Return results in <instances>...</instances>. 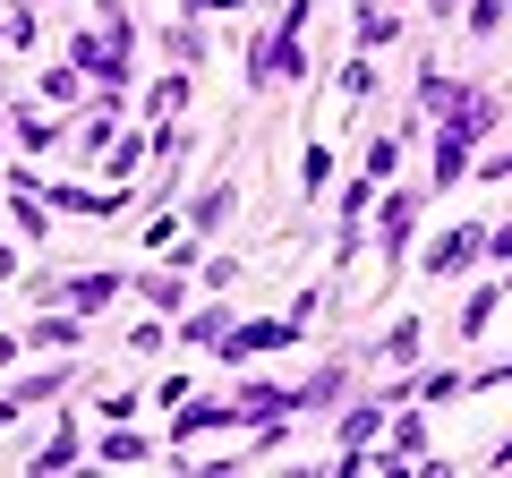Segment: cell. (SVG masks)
<instances>
[{
	"instance_id": "6da1fadb",
	"label": "cell",
	"mask_w": 512,
	"mask_h": 478,
	"mask_svg": "<svg viewBox=\"0 0 512 478\" xmlns=\"http://www.w3.org/2000/svg\"><path fill=\"white\" fill-rule=\"evenodd\" d=\"M419 205H427V188H393V205H384V274H402V257H410V222H419Z\"/></svg>"
},
{
	"instance_id": "7a4b0ae2",
	"label": "cell",
	"mask_w": 512,
	"mask_h": 478,
	"mask_svg": "<svg viewBox=\"0 0 512 478\" xmlns=\"http://www.w3.org/2000/svg\"><path fill=\"white\" fill-rule=\"evenodd\" d=\"M384 427H393V419H384V393H376V402H359V410H342V419H333V436H342V461H350V453H367Z\"/></svg>"
},
{
	"instance_id": "3957f363",
	"label": "cell",
	"mask_w": 512,
	"mask_h": 478,
	"mask_svg": "<svg viewBox=\"0 0 512 478\" xmlns=\"http://www.w3.org/2000/svg\"><path fill=\"white\" fill-rule=\"evenodd\" d=\"M470 257H487V231H478V222H461V231H444L436 248H427V274H461Z\"/></svg>"
},
{
	"instance_id": "277c9868",
	"label": "cell",
	"mask_w": 512,
	"mask_h": 478,
	"mask_svg": "<svg viewBox=\"0 0 512 478\" xmlns=\"http://www.w3.org/2000/svg\"><path fill=\"white\" fill-rule=\"evenodd\" d=\"M9 129H18V146H26V154H52L60 137H69V120H52L43 103H18V111H9Z\"/></svg>"
},
{
	"instance_id": "5b68a950",
	"label": "cell",
	"mask_w": 512,
	"mask_h": 478,
	"mask_svg": "<svg viewBox=\"0 0 512 478\" xmlns=\"http://www.w3.org/2000/svg\"><path fill=\"white\" fill-rule=\"evenodd\" d=\"M60 299H69L77 316H94V308H111V299H120V274H111V265H94V274H69V282H60Z\"/></svg>"
},
{
	"instance_id": "8992f818",
	"label": "cell",
	"mask_w": 512,
	"mask_h": 478,
	"mask_svg": "<svg viewBox=\"0 0 512 478\" xmlns=\"http://www.w3.org/2000/svg\"><path fill=\"white\" fill-rule=\"evenodd\" d=\"M137 299H146L154 316H180V308H188V282H180V257H171L163 274H137Z\"/></svg>"
},
{
	"instance_id": "52a82bcc",
	"label": "cell",
	"mask_w": 512,
	"mask_h": 478,
	"mask_svg": "<svg viewBox=\"0 0 512 478\" xmlns=\"http://www.w3.org/2000/svg\"><path fill=\"white\" fill-rule=\"evenodd\" d=\"M26 342H35V350H77V342H86V325H77V308H52V316L26 325Z\"/></svg>"
},
{
	"instance_id": "ba28073f",
	"label": "cell",
	"mask_w": 512,
	"mask_h": 478,
	"mask_svg": "<svg viewBox=\"0 0 512 478\" xmlns=\"http://www.w3.org/2000/svg\"><path fill=\"white\" fill-rule=\"evenodd\" d=\"M495 308H504V282H478V291L461 299V342H478V333L495 325Z\"/></svg>"
},
{
	"instance_id": "9c48e42d",
	"label": "cell",
	"mask_w": 512,
	"mask_h": 478,
	"mask_svg": "<svg viewBox=\"0 0 512 478\" xmlns=\"http://www.w3.org/2000/svg\"><path fill=\"white\" fill-rule=\"evenodd\" d=\"M419 350H427V325H419V316H402V325L376 342V359H393V368H402V359H419Z\"/></svg>"
},
{
	"instance_id": "30bf717a",
	"label": "cell",
	"mask_w": 512,
	"mask_h": 478,
	"mask_svg": "<svg viewBox=\"0 0 512 478\" xmlns=\"http://www.w3.org/2000/svg\"><path fill=\"white\" fill-rule=\"evenodd\" d=\"M231 205H239V188H231V180H214V188H197V205H188V222H197V231H214V222L231 214Z\"/></svg>"
},
{
	"instance_id": "8fae6325",
	"label": "cell",
	"mask_w": 512,
	"mask_h": 478,
	"mask_svg": "<svg viewBox=\"0 0 512 478\" xmlns=\"http://www.w3.org/2000/svg\"><path fill=\"white\" fill-rule=\"evenodd\" d=\"M180 342H197V350H222V342H231V308H197Z\"/></svg>"
},
{
	"instance_id": "7c38bea8",
	"label": "cell",
	"mask_w": 512,
	"mask_h": 478,
	"mask_svg": "<svg viewBox=\"0 0 512 478\" xmlns=\"http://www.w3.org/2000/svg\"><path fill=\"white\" fill-rule=\"evenodd\" d=\"M393 9H376V0H359V52H376V43H393Z\"/></svg>"
},
{
	"instance_id": "4fadbf2b",
	"label": "cell",
	"mask_w": 512,
	"mask_h": 478,
	"mask_svg": "<svg viewBox=\"0 0 512 478\" xmlns=\"http://www.w3.org/2000/svg\"><path fill=\"white\" fill-rule=\"evenodd\" d=\"M77 444H86L77 427H52V444H43V453L26 461V470H69V461H77Z\"/></svg>"
},
{
	"instance_id": "5bb4252c",
	"label": "cell",
	"mask_w": 512,
	"mask_h": 478,
	"mask_svg": "<svg viewBox=\"0 0 512 478\" xmlns=\"http://www.w3.org/2000/svg\"><path fill=\"white\" fill-rule=\"evenodd\" d=\"M188 103V77H163V86H146V120H180Z\"/></svg>"
},
{
	"instance_id": "9a60e30c",
	"label": "cell",
	"mask_w": 512,
	"mask_h": 478,
	"mask_svg": "<svg viewBox=\"0 0 512 478\" xmlns=\"http://www.w3.org/2000/svg\"><path fill=\"white\" fill-rule=\"evenodd\" d=\"M154 453V436H128V427H111L103 444H94V461H146Z\"/></svg>"
},
{
	"instance_id": "2e32d148",
	"label": "cell",
	"mask_w": 512,
	"mask_h": 478,
	"mask_svg": "<svg viewBox=\"0 0 512 478\" xmlns=\"http://www.w3.org/2000/svg\"><path fill=\"white\" fill-rule=\"evenodd\" d=\"M350 385V368H325V376H308V385H299V410H333V393Z\"/></svg>"
},
{
	"instance_id": "e0dca14e",
	"label": "cell",
	"mask_w": 512,
	"mask_h": 478,
	"mask_svg": "<svg viewBox=\"0 0 512 478\" xmlns=\"http://www.w3.org/2000/svg\"><path fill=\"white\" fill-rule=\"evenodd\" d=\"M60 385H69V368H35V376H18L9 393H18V402H52Z\"/></svg>"
},
{
	"instance_id": "ac0fdd59",
	"label": "cell",
	"mask_w": 512,
	"mask_h": 478,
	"mask_svg": "<svg viewBox=\"0 0 512 478\" xmlns=\"http://www.w3.org/2000/svg\"><path fill=\"white\" fill-rule=\"evenodd\" d=\"M393 453L419 461V453H427V419H410V410H402V419H393Z\"/></svg>"
},
{
	"instance_id": "d6986e66",
	"label": "cell",
	"mask_w": 512,
	"mask_h": 478,
	"mask_svg": "<svg viewBox=\"0 0 512 478\" xmlns=\"http://www.w3.org/2000/svg\"><path fill=\"white\" fill-rule=\"evenodd\" d=\"M342 94H350V103H359V94H376V69H367V60H359V52H350V60H342Z\"/></svg>"
},
{
	"instance_id": "ffe728a7",
	"label": "cell",
	"mask_w": 512,
	"mask_h": 478,
	"mask_svg": "<svg viewBox=\"0 0 512 478\" xmlns=\"http://www.w3.org/2000/svg\"><path fill=\"white\" fill-rule=\"evenodd\" d=\"M163 342H171V333H163V316H146V325L128 333V350H137V359H154V350H163Z\"/></svg>"
},
{
	"instance_id": "44dd1931",
	"label": "cell",
	"mask_w": 512,
	"mask_h": 478,
	"mask_svg": "<svg viewBox=\"0 0 512 478\" xmlns=\"http://www.w3.org/2000/svg\"><path fill=\"white\" fill-rule=\"evenodd\" d=\"M495 26H504V0H470V35H478V43H487V35H495Z\"/></svg>"
},
{
	"instance_id": "7402d4cb",
	"label": "cell",
	"mask_w": 512,
	"mask_h": 478,
	"mask_svg": "<svg viewBox=\"0 0 512 478\" xmlns=\"http://www.w3.org/2000/svg\"><path fill=\"white\" fill-rule=\"evenodd\" d=\"M299 180H308V188H325V180H333V154H325V146H308V163H299Z\"/></svg>"
},
{
	"instance_id": "603a6c76",
	"label": "cell",
	"mask_w": 512,
	"mask_h": 478,
	"mask_svg": "<svg viewBox=\"0 0 512 478\" xmlns=\"http://www.w3.org/2000/svg\"><path fill=\"white\" fill-rule=\"evenodd\" d=\"M214 9H222V18H231L239 0H188V18H214Z\"/></svg>"
},
{
	"instance_id": "cb8c5ba5",
	"label": "cell",
	"mask_w": 512,
	"mask_h": 478,
	"mask_svg": "<svg viewBox=\"0 0 512 478\" xmlns=\"http://www.w3.org/2000/svg\"><path fill=\"white\" fill-rule=\"evenodd\" d=\"M9 359H18V333H0V368H9Z\"/></svg>"
},
{
	"instance_id": "d4e9b609",
	"label": "cell",
	"mask_w": 512,
	"mask_h": 478,
	"mask_svg": "<svg viewBox=\"0 0 512 478\" xmlns=\"http://www.w3.org/2000/svg\"><path fill=\"white\" fill-rule=\"evenodd\" d=\"M453 9H461V0H427V18H453Z\"/></svg>"
},
{
	"instance_id": "484cf974",
	"label": "cell",
	"mask_w": 512,
	"mask_h": 478,
	"mask_svg": "<svg viewBox=\"0 0 512 478\" xmlns=\"http://www.w3.org/2000/svg\"><path fill=\"white\" fill-rule=\"evenodd\" d=\"M350 9H359V0H350Z\"/></svg>"
}]
</instances>
